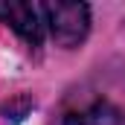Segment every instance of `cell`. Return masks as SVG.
<instances>
[{
  "instance_id": "cell-1",
  "label": "cell",
  "mask_w": 125,
  "mask_h": 125,
  "mask_svg": "<svg viewBox=\"0 0 125 125\" xmlns=\"http://www.w3.org/2000/svg\"><path fill=\"white\" fill-rule=\"evenodd\" d=\"M47 26L52 32L55 44L61 47H79L87 29H90V9L87 3H73V0H55V3H41Z\"/></svg>"
},
{
  "instance_id": "cell-2",
  "label": "cell",
  "mask_w": 125,
  "mask_h": 125,
  "mask_svg": "<svg viewBox=\"0 0 125 125\" xmlns=\"http://www.w3.org/2000/svg\"><path fill=\"white\" fill-rule=\"evenodd\" d=\"M0 21L9 23L26 44L38 47L44 41L47 18L41 3H26V0H0Z\"/></svg>"
},
{
  "instance_id": "cell-3",
  "label": "cell",
  "mask_w": 125,
  "mask_h": 125,
  "mask_svg": "<svg viewBox=\"0 0 125 125\" xmlns=\"http://www.w3.org/2000/svg\"><path fill=\"white\" fill-rule=\"evenodd\" d=\"M55 125H125V114L102 99H70L58 111Z\"/></svg>"
}]
</instances>
